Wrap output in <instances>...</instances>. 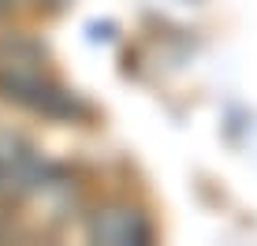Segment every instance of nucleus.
Here are the masks:
<instances>
[{
    "instance_id": "obj_1",
    "label": "nucleus",
    "mask_w": 257,
    "mask_h": 246,
    "mask_svg": "<svg viewBox=\"0 0 257 246\" xmlns=\"http://www.w3.org/2000/svg\"><path fill=\"white\" fill-rule=\"evenodd\" d=\"M0 90H4L8 97L38 108V112H67L71 108L67 97L49 82L38 49L23 45V41L0 45Z\"/></svg>"
},
{
    "instance_id": "obj_2",
    "label": "nucleus",
    "mask_w": 257,
    "mask_h": 246,
    "mask_svg": "<svg viewBox=\"0 0 257 246\" xmlns=\"http://www.w3.org/2000/svg\"><path fill=\"white\" fill-rule=\"evenodd\" d=\"M49 168L23 138L0 135V194H41L49 190Z\"/></svg>"
},
{
    "instance_id": "obj_3",
    "label": "nucleus",
    "mask_w": 257,
    "mask_h": 246,
    "mask_svg": "<svg viewBox=\"0 0 257 246\" xmlns=\"http://www.w3.org/2000/svg\"><path fill=\"white\" fill-rule=\"evenodd\" d=\"M90 239L97 242H146L149 239V224L142 220V213L135 209H101L90 220Z\"/></svg>"
},
{
    "instance_id": "obj_4",
    "label": "nucleus",
    "mask_w": 257,
    "mask_h": 246,
    "mask_svg": "<svg viewBox=\"0 0 257 246\" xmlns=\"http://www.w3.org/2000/svg\"><path fill=\"white\" fill-rule=\"evenodd\" d=\"M12 231V220H8V213H4V205H0V239Z\"/></svg>"
}]
</instances>
